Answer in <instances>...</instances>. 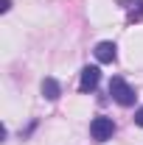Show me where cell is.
Listing matches in <instances>:
<instances>
[{"instance_id":"cell-5","label":"cell","mask_w":143,"mask_h":145,"mask_svg":"<svg viewBox=\"0 0 143 145\" xmlns=\"http://www.w3.org/2000/svg\"><path fill=\"white\" fill-rule=\"evenodd\" d=\"M59 84H56L54 78H45V81H42V95H45V98H48V101H56V98H59Z\"/></svg>"},{"instance_id":"cell-3","label":"cell","mask_w":143,"mask_h":145,"mask_svg":"<svg viewBox=\"0 0 143 145\" xmlns=\"http://www.w3.org/2000/svg\"><path fill=\"white\" fill-rule=\"evenodd\" d=\"M101 81V70L98 67H84L81 70V81H79V89L81 92H93Z\"/></svg>"},{"instance_id":"cell-1","label":"cell","mask_w":143,"mask_h":145,"mask_svg":"<svg viewBox=\"0 0 143 145\" xmlns=\"http://www.w3.org/2000/svg\"><path fill=\"white\" fill-rule=\"evenodd\" d=\"M109 95H112V101H118L121 106H132L135 98H138L135 89L126 84L124 78H112V81H109Z\"/></svg>"},{"instance_id":"cell-6","label":"cell","mask_w":143,"mask_h":145,"mask_svg":"<svg viewBox=\"0 0 143 145\" xmlns=\"http://www.w3.org/2000/svg\"><path fill=\"white\" fill-rule=\"evenodd\" d=\"M138 8H129V20H143V0L135 3Z\"/></svg>"},{"instance_id":"cell-4","label":"cell","mask_w":143,"mask_h":145,"mask_svg":"<svg viewBox=\"0 0 143 145\" xmlns=\"http://www.w3.org/2000/svg\"><path fill=\"white\" fill-rule=\"evenodd\" d=\"M95 59L104 61V64L115 61V45H112V42H98V45H95Z\"/></svg>"},{"instance_id":"cell-2","label":"cell","mask_w":143,"mask_h":145,"mask_svg":"<svg viewBox=\"0 0 143 145\" xmlns=\"http://www.w3.org/2000/svg\"><path fill=\"white\" fill-rule=\"evenodd\" d=\"M90 134H93V140L104 142V140H109V137L115 134V123H112L109 117H95V120L90 123Z\"/></svg>"},{"instance_id":"cell-7","label":"cell","mask_w":143,"mask_h":145,"mask_svg":"<svg viewBox=\"0 0 143 145\" xmlns=\"http://www.w3.org/2000/svg\"><path fill=\"white\" fill-rule=\"evenodd\" d=\"M135 123H138V126H143V106L135 112Z\"/></svg>"}]
</instances>
